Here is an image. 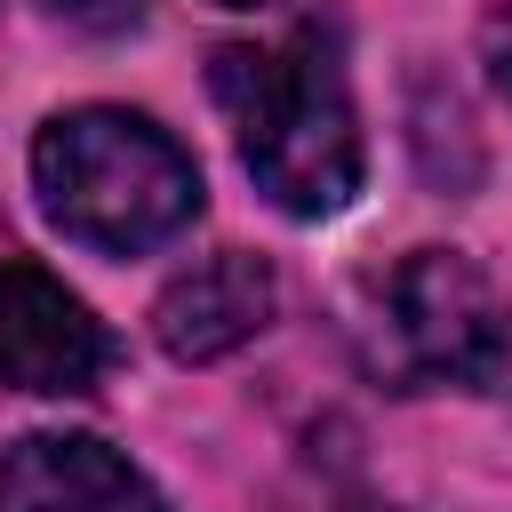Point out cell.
Returning a JSON list of instances; mask_svg holds the SVG:
<instances>
[{"mask_svg": "<svg viewBox=\"0 0 512 512\" xmlns=\"http://www.w3.org/2000/svg\"><path fill=\"white\" fill-rule=\"evenodd\" d=\"M208 88L232 120L240 168L280 216H336L360 192V120L336 64V32L296 24L280 40H232L208 64Z\"/></svg>", "mask_w": 512, "mask_h": 512, "instance_id": "1", "label": "cell"}, {"mask_svg": "<svg viewBox=\"0 0 512 512\" xmlns=\"http://www.w3.org/2000/svg\"><path fill=\"white\" fill-rule=\"evenodd\" d=\"M32 192L48 224L96 256H144L200 216L192 152L128 112V104H72L32 136Z\"/></svg>", "mask_w": 512, "mask_h": 512, "instance_id": "2", "label": "cell"}, {"mask_svg": "<svg viewBox=\"0 0 512 512\" xmlns=\"http://www.w3.org/2000/svg\"><path fill=\"white\" fill-rule=\"evenodd\" d=\"M360 368L384 392H512V296L464 248H408L360 312Z\"/></svg>", "mask_w": 512, "mask_h": 512, "instance_id": "3", "label": "cell"}, {"mask_svg": "<svg viewBox=\"0 0 512 512\" xmlns=\"http://www.w3.org/2000/svg\"><path fill=\"white\" fill-rule=\"evenodd\" d=\"M112 328L40 264L0 256V384L8 392H40V400H72L96 392L112 376Z\"/></svg>", "mask_w": 512, "mask_h": 512, "instance_id": "4", "label": "cell"}, {"mask_svg": "<svg viewBox=\"0 0 512 512\" xmlns=\"http://www.w3.org/2000/svg\"><path fill=\"white\" fill-rule=\"evenodd\" d=\"M0 512H168V496L96 432H24L0 448Z\"/></svg>", "mask_w": 512, "mask_h": 512, "instance_id": "5", "label": "cell"}, {"mask_svg": "<svg viewBox=\"0 0 512 512\" xmlns=\"http://www.w3.org/2000/svg\"><path fill=\"white\" fill-rule=\"evenodd\" d=\"M272 304H280L272 264L248 256V248H216V256H200L192 272H176V280L160 288V304H152V336H160L168 360L208 368V360L240 352L248 336H264Z\"/></svg>", "mask_w": 512, "mask_h": 512, "instance_id": "6", "label": "cell"}, {"mask_svg": "<svg viewBox=\"0 0 512 512\" xmlns=\"http://www.w3.org/2000/svg\"><path fill=\"white\" fill-rule=\"evenodd\" d=\"M264 512H392L384 496H368L360 480H344V472H304V480H288Z\"/></svg>", "mask_w": 512, "mask_h": 512, "instance_id": "7", "label": "cell"}, {"mask_svg": "<svg viewBox=\"0 0 512 512\" xmlns=\"http://www.w3.org/2000/svg\"><path fill=\"white\" fill-rule=\"evenodd\" d=\"M56 24H72V32H96V40H112V32H128L136 16H144V0H40Z\"/></svg>", "mask_w": 512, "mask_h": 512, "instance_id": "8", "label": "cell"}, {"mask_svg": "<svg viewBox=\"0 0 512 512\" xmlns=\"http://www.w3.org/2000/svg\"><path fill=\"white\" fill-rule=\"evenodd\" d=\"M480 64H488V80H496V96L512 104V8H496V16L480 24Z\"/></svg>", "mask_w": 512, "mask_h": 512, "instance_id": "9", "label": "cell"}, {"mask_svg": "<svg viewBox=\"0 0 512 512\" xmlns=\"http://www.w3.org/2000/svg\"><path fill=\"white\" fill-rule=\"evenodd\" d=\"M216 8H264V0H216Z\"/></svg>", "mask_w": 512, "mask_h": 512, "instance_id": "10", "label": "cell"}]
</instances>
